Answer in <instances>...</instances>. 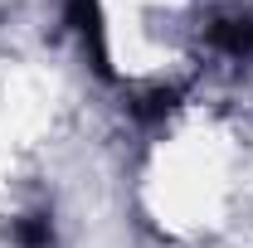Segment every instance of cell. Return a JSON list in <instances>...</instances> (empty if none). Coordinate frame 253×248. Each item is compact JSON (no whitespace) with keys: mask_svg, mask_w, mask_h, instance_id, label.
Segmentation results:
<instances>
[{"mask_svg":"<svg viewBox=\"0 0 253 248\" xmlns=\"http://www.w3.org/2000/svg\"><path fill=\"white\" fill-rule=\"evenodd\" d=\"M210 44L229 59H249L253 54V10H244V5L219 10L214 25H210Z\"/></svg>","mask_w":253,"mask_h":248,"instance_id":"cell-1","label":"cell"},{"mask_svg":"<svg viewBox=\"0 0 253 248\" xmlns=\"http://www.w3.org/2000/svg\"><path fill=\"white\" fill-rule=\"evenodd\" d=\"M15 239H20V248H54V224H49V214H25L15 224Z\"/></svg>","mask_w":253,"mask_h":248,"instance_id":"cell-2","label":"cell"}]
</instances>
